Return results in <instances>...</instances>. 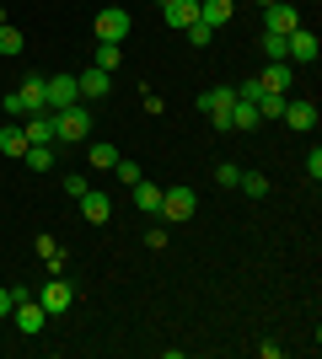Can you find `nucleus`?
Instances as JSON below:
<instances>
[{"label":"nucleus","instance_id":"nucleus-1","mask_svg":"<svg viewBox=\"0 0 322 359\" xmlns=\"http://www.w3.org/2000/svg\"><path fill=\"white\" fill-rule=\"evenodd\" d=\"M92 135V102H70L54 113V140H65V145H81V140Z\"/></svg>","mask_w":322,"mask_h":359},{"label":"nucleus","instance_id":"nucleus-2","mask_svg":"<svg viewBox=\"0 0 322 359\" xmlns=\"http://www.w3.org/2000/svg\"><path fill=\"white\" fill-rule=\"evenodd\" d=\"M129 27H135V16L123 11V6H102V11H97V22H92L97 43H123V38H129Z\"/></svg>","mask_w":322,"mask_h":359},{"label":"nucleus","instance_id":"nucleus-3","mask_svg":"<svg viewBox=\"0 0 322 359\" xmlns=\"http://www.w3.org/2000/svg\"><path fill=\"white\" fill-rule=\"evenodd\" d=\"M231 102H236V91H231V86H210L199 97V113L215 123V129H231Z\"/></svg>","mask_w":322,"mask_h":359},{"label":"nucleus","instance_id":"nucleus-4","mask_svg":"<svg viewBox=\"0 0 322 359\" xmlns=\"http://www.w3.org/2000/svg\"><path fill=\"white\" fill-rule=\"evenodd\" d=\"M194 210H199L194 188H161V220L183 225V220H194Z\"/></svg>","mask_w":322,"mask_h":359},{"label":"nucleus","instance_id":"nucleus-5","mask_svg":"<svg viewBox=\"0 0 322 359\" xmlns=\"http://www.w3.org/2000/svg\"><path fill=\"white\" fill-rule=\"evenodd\" d=\"M317 54H322V43H317L311 27H295L290 38H285V60L290 65H317Z\"/></svg>","mask_w":322,"mask_h":359},{"label":"nucleus","instance_id":"nucleus-6","mask_svg":"<svg viewBox=\"0 0 322 359\" xmlns=\"http://www.w3.org/2000/svg\"><path fill=\"white\" fill-rule=\"evenodd\" d=\"M38 306H43L48 316H65L70 306H76V285H65V279H48V285L38 290Z\"/></svg>","mask_w":322,"mask_h":359},{"label":"nucleus","instance_id":"nucleus-7","mask_svg":"<svg viewBox=\"0 0 322 359\" xmlns=\"http://www.w3.org/2000/svg\"><path fill=\"white\" fill-rule=\"evenodd\" d=\"M263 16H269V22H263V32H279V38H290V32L301 27V11H295L290 0H274V6H263Z\"/></svg>","mask_w":322,"mask_h":359},{"label":"nucleus","instance_id":"nucleus-8","mask_svg":"<svg viewBox=\"0 0 322 359\" xmlns=\"http://www.w3.org/2000/svg\"><path fill=\"white\" fill-rule=\"evenodd\" d=\"M11 316H16V327L27 332V338H38V332H43V322H48V311H43V306H38V295L16 300V306H11Z\"/></svg>","mask_w":322,"mask_h":359},{"label":"nucleus","instance_id":"nucleus-9","mask_svg":"<svg viewBox=\"0 0 322 359\" xmlns=\"http://www.w3.org/2000/svg\"><path fill=\"white\" fill-rule=\"evenodd\" d=\"M22 135H27V145H54V113H48V107L27 113V118H22Z\"/></svg>","mask_w":322,"mask_h":359},{"label":"nucleus","instance_id":"nucleus-10","mask_svg":"<svg viewBox=\"0 0 322 359\" xmlns=\"http://www.w3.org/2000/svg\"><path fill=\"white\" fill-rule=\"evenodd\" d=\"M76 86H81V102H102L107 91H113V75L92 65V70H81V75H76Z\"/></svg>","mask_w":322,"mask_h":359},{"label":"nucleus","instance_id":"nucleus-11","mask_svg":"<svg viewBox=\"0 0 322 359\" xmlns=\"http://www.w3.org/2000/svg\"><path fill=\"white\" fill-rule=\"evenodd\" d=\"M161 22H167V27H194V22H199V0H161Z\"/></svg>","mask_w":322,"mask_h":359},{"label":"nucleus","instance_id":"nucleus-12","mask_svg":"<svg viewBox=\"0 0 322 359\" xmlns=\"http://www.w3.org/2000/svg\"><path fill=\"white\" fill-rule=\"evenodd\" d=\"M81 102V86H76V75H54L48 81V113H60V107Z\"/></svg>","mask_w":322,"mask_h":359},{"label":"nucleus","instance_id":"nucleus-13","mask_svg":"<svg viewBox=\"0 0 322 359\" xmlns=\"http://www.w3.org/2000/svg\"><path fill=\"white\" fill-rule=\"evenodd\" d=\"M76 204H81V215H86L92 225H107V220H113V198H107V194H97V188H86V194H81Z\"/></svg>","mask_w":322,"mask_h":359},{"label":"nucleus","instance_id":"nucleus-14","mask_svg":"<svg viewBox=\"0 0 322 359\" xmlns=\"http://www.w3.org/2000/svg\"><path fill=\"white\" fill-rule=\"evenodd\" d=\"M290 81H295V65L290 60H269V70L258 75L263 91H290Z\"/></svg>","mask_w":322,"mask_h":359},{"label":"nucleus","instance_id":"nucleus-15","mask_svg":"<svg viewBox=\"0 0 322 359\" xmlns=\"http://www.w3.org/2000/svg\"><path fill=\"white\" fill-rule=\"evenodd\" d=\"M279 118L290 123V129H317V102H290V97H285V113H279Z\"/></svg>","mask_w":322,"mask_h":359},{"label":"nucleus","instance_id":"nucleus-16","mask_svg":"<svg viewBox=\"0 0 322 359\" xmlns=\"http://www.w3.org/2000/svg\"><path fill=\"white\" fill-rule=\"evenodd\" d=\"M231 6H236V0H199V22H204L210 32H220V27L231 22Z\"/></svg>","mask_w":322,"mask_h":359},{"label":"nucleus","instance_id":"nucleus-17","mask_svg":"<svg viewBox=\"0 0 322 359\" xmlns=\"http://www.w3.org/2000/svg\"><path fill=\"white\" fill-rule=\"evenodd\" d=\"M32 247H38V257H43L48 279H60V273H65V252H60V241H54V236H38Z\"/></svg>","mask_w":322,"mask_h":359},{"label":"nucleus","instance_id":"nucleus-18","mask_svg":"<svg viewBox=\"0 0 322 359\" xmlns=\"http://www.w3.org/2000/svg\"><path fill=\"white\" fill-rule=\"evenodd\" d=\"M135 210L140 215H161V188H156V182H145V177L135 182Z\"/></svg>","mask_w":322,"mask_h":359},{"label":"nucleus","instance_id":"nucleus-19","mask_svg":"<svg viewBox=\"0 0 322 359\" xmlns=\"http://www.w3.org/2000/svg\"><path fill=\"white\" fill-rule=\"evenodd\" d=\"M231 129H263V118H258V102H231Z\"/></svg>","mask_w":322,"mask_h":359},{"label":"nucleus","instance_id":"nucleus-20","mask_svg":"<svg viewBox=\"0 0 322 359\" xmlns=\"http://www.w3.org/2000/svg\"><path fill=\"white\" fill-rule=\"evenodd\" d=\"M0 156H11V161H22V156H27V135L6 123V129H0Z\"/></svg>","mask_w":322,"mask_h":359},{"label":"nucleus","instance_id":"nucleus-21","mask_svg":"<svg viewBox=\"0 0 322 359\" xmlns=\"http://www.w3.org/2000/svg\"><path fill=\"white\" fill-rule=\"evenodd\" d=\"M86 161H92V172H113L119 150H113V145H102V140H92V145H86Z\"/></svg>","mask_w":322,"mask_h":359},{"label":"nucleus","instance_id":"nucleus-22","mask_svg":"<svg viewBox=\"0 0 322 359\" xmlns=\"http://www.w3.org/2000/svg\"><path fill=\"white\" fill-rule=\"evenodd\" d=\"M279 113H285V91H258V118L274 123Z\"/></svg>","mask_w":322,"mask_h":359},{"label":"nucleus","instance_id":"nucleus-23","mask_svg":"<svg viewBox=\"0 0 322 359\" xmlns=\"http://www.w3.org/2000/svg\"><path fill=\"white\" fill-rule=\"evenodd\" d=\"M119 60H123V43H97V70H107V75H113V70H119Z\"/></svg>","mask_w":322,"mask_h":359},{"label":"nucleus","instance_id":"nucleus-24","mask_svg":"<svg viewBox=\"0 0 322 359\" xmlns=\"http://www.w3.org/2000/svg\"><path fill=\"white\" fill-rule=\"evenodd\" d=\"M22 48H27V38H22V32H16L11 22H6V27H0V54H6V60H16Z\"/></svg>","mask_w":322,"mask_h":359},{"label":"nucleus","instance_id":"nucleus-25","mask_svg":"<svg viewBox=\"0 0 322 359\" xmlns=\"http://www.w3.org/2000/svg\"><path fill=\"white\" fill-rule=\"evenodd\" d=\"M236 188H242L247 198H269V177H263V172H242V182H236Z\"/></svg>","mask_w":322,"mask_h":359},{"label":"nucleus","instance_id":"nucleus-26","mask_svg":"<svg viewBox=\"0 0 322 359\" xmlns=\"http://www.w3.org/2000/svg\"><path fill=\"white\" fill-rule=\"evenodd\" d=\"M22 161H27L32 172H48V166H54V150H48V145H27V156H22Z\"/></svg>","mask_w":322,"mask_h":359},{"label":"nucleus","instance_id":"nucleus-27","mask_svg":"<svg viewBox=\"0 0 322 359\" xmlns=\"http://www.w3.org/2000/svg\"><path fill=\"white\" fill-rule=\"evenodd\" d=\"M113 177L135 188V182H140V161H123V156H119V161H113Z\"/></svg>","mask_w":322,"mask_h":359},{"label":"nucleus","instance_id":"nucleus-28","mask_svg":"<svg viewBox=\"0 0 322 359\" xmlns=\"http://www.w3.org/2000/svg\"><path fill=\"white\" fill-rule=\"evenodd\" d=\"M215 182H220V188H236V182H242V166L220 161V166H215Z\"/></svg>","mask_w":322,"mask_h":359},{"label":"nucleus","instance_id":"nucleus-29","mask_svg":"<svg viewBox=\"0 0 322 359\" xmlns=\"http://www.w3.org/2000/svg\"><path fill=\"white\" fill-rule=\"evenodd\" d=\"M188 32V43H194V48H204V43H215V32L210 27H204V22H194V27H183Z\"/></svg>","mask_w":322,"mask_h":359},{"label":"nucleus","instance_id":"nucleus-30","mask_svg":"<svg viewBox=\"0 0 322 359\" xmlns=\"http://www.w3.org/2000/svg\"><path fill=\"white\" fill-rule=\"evenodd\" d=\"M263 54H269V60H285V38H279V32H263Z\"/></svg>","mask_w":322,"mask_h":359},{"label":"nucleus","instance_id":"nucleus-31","mask_svg":"<svg viewBox=\"0 0 322 359\" xmlns=\"http://www.w3.org/2000/svg\"><path fill=\"white\" fill-rule=\"evenodd\" d=\"M86 188H92V182L81 177V172H70V177H65V194H70V198H81V194H86Z\"/></svg>","mask_w":322,"mask_h":359},{"label":"nucleus","instance_id":"nucleus-32","mask_svg":"<svg viewBox=\"0 0 322 359\" xmlns=\"http://www.w3.org/2000/svg\"><path fill=\"white\" fill-rule=\"evenodd\" d=\"M145 247H156V252H161V247H167V225H151V231H145Z\"/></svg>","mask_w":322,"mask_h":359},{"label":"nucleus","instance_id":"nucleus-33","mask_svg":"<svg viewBox=\"0 0 322 359\" xmlns=\"http://www.w3.org/2000/svg\"><path fill=\"white\" fill-rule=\"evenodd\" d=\"M307 177H311V182L322 177V150H317V145H311V156H307Z\"/></svg>","mask_w":322,"mask_h":359},{"label":"nucleus","instance_id":"nucleus-34","mask_svg":"<svg viewBox=\"0 0 322 359\" xmlns=\"http://www.w3.org/2000/svg\"><path fill=\"white\" fill-rule=\"evenodd\" d=\"M0 316H11V290L0 285Z\"/></svg>","mask_w":322,"mask_h":359},{"label":"nucleus","instance_id":"nucleus-35","mask_svg":"<svg viewBox=\"0 0 322 359\" xmlns=\"http://www.w3.org/2000/svg\"><path fill=\"white\" fill-rule=\"evenodd\" d=\"M0 27H6V6H0Z\"/></svg>","mask_w":322,"mask_h":359},{"label":"nucleus","instance_id":"nucleus-36","mask_svg":"<svg viewBox=\"0 0 322 359\" xmlns=\"http://www.w3.org/2000/svg\"><path fill=\"white\" fill-rule=\"evenodd\" d=\"M258 6H274V0H258Z\"/></svg>","mask_w":322,"mask_h":359}]
</instances>
